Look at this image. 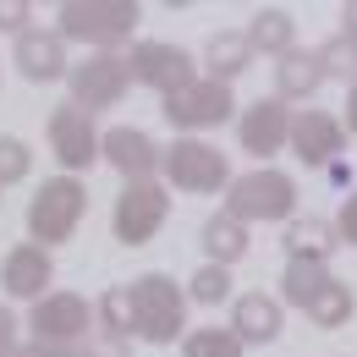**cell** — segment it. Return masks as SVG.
<instances>
[{
    "instance_id": "35",
    "label": "cell",
    "mask_w": 357,
    "mask_h": 357,
    "mask_svg": "<svg viewBox=\"0 0 357 357\" xmlns=\"http://www.w3.org/2000/svg\"><path fill=\"white\" fill-rule=\"evenodd\" d=\"M341 127H347V132L357 137V83L347 89V116H341Z\"/></svg>"
},
{
    "instance_id": "34",
    "label": "cell",
    "mask_w": 357,
    "mask_h": 357,
    "mask_svg": "<svg viewBox=\"0 0 357 357\" xmlns=\"http://www.w3.org/2000/svg\"><path fill=\"white\" fill-rule=\"evenodd\" d=\"M17 357H83L77 347H17Z\"/></svg>"
},
{
    "instance_id": "7",
    "label": "cell",
    "mask_w": 357,
    "mask_h": 357,
    "mask_svg": "<svg viewBox=\"0 0 357 357\" xmlns=\"http://www.w3.org/2000/svg\"><path fill=\"white\" fill-rule=\"evenodd\" d=\"M33 347H77L83 335H93V308L77 291H45L33 313H28Z\"/></svg>"
},
{
    "instance_id": "9",
    "label": "cell",
    "mask_w": 357,
    "mask_h": 357,
    "mask_svg": "<svg viewBox=\"0 0 357 357\" xmlns=\"http://www.w3.org/2000/svg\"><path fill=\"white\" fill-rule=\"evenodd\" d=\"M127 72H132V83L154 89L160 99H171V93H181L187 83H198L192 55H187L181 45H165V39H143V45H132V55H127Z\"/></svg>"
},
{
    "instance_id": "18",
    "label": "cell",
    "mask_w": 357,
    "mask_h": 357,
    "mask_svg": "<svg viewBox=\"0 0 357 357\" xmlns=\"http://www.w3.org/2000/svg\"><path fill=\"white\" fill-rule=\"evenodd\" d=\"M248 45H253V55H291L297 50V22H291V11H280V6H264V11H253L248 17Z\"/></svg>"
},
{
    "instance_id": "20",
    "label": "cell",
    "mask_w": 357,
    "mask_h": 357,
    "mask_svg": "<svg viewBox=\"0 0 357 357\" xmlns=\"http://www.w3.org/2000/svg\"><path fill=\"white\" fill-rule=\"evenodd\" d=\"M204 61H209V77H215V83H231V77H242V72L253 66V45H248L242 28H225V33H209Z\"/></svg>"
},
{
    "instance_id": "12",
    "label": "cell",
    "mask_w": 357,
    "mask_h": 357,
    "mask_svg": "<svg viewBox=\"0 0 357 357\" xmlns=\"http://www.w3.org/2000/svg\"><path fill=\"white\" fill-rule=\"evenodd\" d=\"M286 143L297 149L303 165L330 171V165L341 160V149H347V127H341L335 116H324V110H291V137H286Z\"/></svg>"
},
{
    "instance_id": "14",
    "label": "cell",
    "mask_w": 357,
    "mask_h": 357,
    "mask_svg": "<svg viewBox=\"0 0 357 357\" xmlns=\"http://www.w3.org/2000/svg\"><path fill=\"white\" fill-rule=\"evenodd\" d=\"M99 160H110L127 181H154V171H160V149L143 127H110L99 137Z\"/></svg>"
},
{
    "instance_id": "3",
    "label": "cell",
    "mask_w": 357,
    "mask_h": 357,
    "mask_svg": "<svg viewBox=\"0 0 357 357\" xmlns=\"http://www.w3.org/2000/svg\"><path fill=\"white\" fill-rule=\"evenodd\" d=\"M61 39H77L93 50H116L121 39H132L137 28V0H66L55 17Z\"/></svg>"
},
{
    "instance_id": "33",
    "label": "cell",
    "mask_w": 357,
    "mask_h": 357,
    "mask_svg": "<svg viewBox=\"0 0 357 357\" xmlns=\"http://www.w3.org/2000/svg\"><path fill=\"white\" fill-rule=\"evenodd\" d=\"M0 357H17V313L0 303Z\"/></svg>"
},
{
    "instance_id": "30",
    "label": "cell",
    "mask_w": 357,
    "mask_h": 357,
    "mask_svg": "<svg viewBox=\"0 0 357 357\" xmlns=\"http://www.w3.org/2000/svg\"><path fill=\"white\" fill-rule=\"evenodd\" d=\"M83 357H132V341L127 335H110V330H93Z\"/></svg>"
},
{
    "instance_id": "19",
    "label": "cell",
    "mask_w": 357,
    "mask_h": 357,
    "mask_svg": "<svg viewBox=\"0 0 357 357\" xmlns=\"http://www.w3.org/2000/svg\"><path fill=\"white\" fill-rule=\"evenodd\" d=\"M324 89V66H319V55L313 50H291V55H280V66H275V99H313V93Z\"/></svg>"
},
{
    "instance_id": "36",
    "label": "cell",
    "mask_w": 357,
    "mask_h": 357,
    "mask_svg": "<svg viewBox=\"0 0 357 357\" xmlns=\"http://www.w3.org/2000/svg\"><path fill=\"white\" fill-rule=\"evenodd\" d=\"M341 22H347L341 33H347V39H357V6H347V11H341Z\"/></svg>"
},
{
    "instance_id": "28",
    "label": "cell",
    "mask_w": 357,
    "mask_h": 357,
    "mask_svg": "<svg viewBox=\"0 0 357 357\" xmlns=\"http://www.w3.org/2000/svg\"><path fill=\"white\" fill-rule=\"evenodd\" d=\"M93 330H110V335H132V303H127V286H116V291H105L99 297V308H93Z\"/></svg>"
},
{
    "instance_id": "17",
    "label": "cell",
    "mask_w": 357,
    "mask_h": 357,
    "mask_svg": "<svg viewBox=\"0 0 357 357\" xmlns=\"http://www.w3.org/2000/svg\"><path fill=\"white\" fill-rule=\"evenodd\" d=\"M280 324H286V308H280V297H264V291H248V297H236V308H231V335H236L242 347L280 341Z\"/></svg>"
},
{
    "instance_id": "15",
    "label": "cell",
    "mask_w": 357,
    "mask_h": 357,
    "mask_svg": "<svg viewBox=\"0 0 357 357\" xmlns=\"http://www.w3.org/2000/svg\"><path fill=\"white\" fill-rule=\"evenodd\" d=\"M50 280H55V259H50L39 242H17V248L6 253V264H0L6 297H22V303H39Z\"/></svg>"
},
{
    "instance_id": "13",
    "label": "cell",
    "mask_w": 357,
    "mask_h": 357,
    "mask_svg": "<svg viewBox=\"0 0 357 357\" xmlns=\"http://www.w3.org/2000/svg\"><path fill=\"white\" fill-rule=\"evenodd\" d=\"M236 137H242V149L259 154V160L280 154L286 137H291V110H286V99H259V105H248L242 121H236Z\"/></svg>"
},
{
    "instance_id": "21",
    "label": "cell",
    "mask_w": 357,
    "mask_h": 357,
    "mask_svg": "<svg viewBox=\"0 0 357 357\" xmlns=\"http://www.w3.org/2000/svg\"><path fill=\"white\" fill-rule=\"evenodd\" d=\"M286 253L303 259V264H330L335 253V225L308 215V220H286Z\"/></svg>"
},
{
    "instance_id": "27",
    "label": "cell",
    "mask_w": 357,
    "mask_h": 357,
    "mask_svg": "<svg viewBox=\"0 0 357 357\" xmlns=\"http://www.w3.org/2000/svg\"><path fill=\"white\" fill-rule=\"evenodd\" d=\"M225 297H231V269H220V264H204L192 280H187V303L215 308V303H225Z\"/></svg>"
},
{
    "instance_id": "16",
    "label": "cell",
    "mask_w": 357,
    "mask_h": 357,
    "mask_svg": "<svg viewBox=\"0 0 357 357\" xmlns=\"http://www.w3.org/2000/svg\"><path fill=\"white\" fill-rule=\"evenodd\" d=\"M17 72H22L28 83H61V77L72 72L66 39L50 33V28H28V33L17 39Z\"/></svg>"
},
{
    "instance_id": "24",
    "label": "cell",
    "mask_w": 357,
    "mask_h": 357,
    "mask_svg": "<svg viewBox=\"0 0 357 357\" xmlns=\"http://www.w3.org/2000/svg\"><path fill=\"white\" fill-rule=\"evenodd\" d=\"M303 313H308L319 330H341V324H352L357 297H352V286H347V280H330V286H324V291H319Z\"/></svg>"
},
{
    "instance_id": "10",
    "label": "cell",
    "mask_w": 357,
    "mask_h": 357,
    "mask_svg": "<svg viewBox=\"0 0 357 357\" xmlns=\"http://www.w3.org/2000/svg\"><path fill=\"white\" fill-rule=\"evenodd\" d=\"M160 110H165V121L176 132H204V127H220V121L236 116V99H231V83L198 77V83H187L181 93H171Z\"/></svg>"
},
{
    "instance_id": "8",
    "label": "cell",
    "mask_w": 357,
    "mask_h": 357,
    "mask_svg": "<svg viewBox=\"0 0 357 357\" xmlns=\"http://www.w3.org/2000/svg\"><path fill=\"white\" fill-rule=\"evenodd\" d=\"M165 215H171V198H165V187H160V181H127V187H121V198H116V209H110L116 242H127V248L154 242V236H160V225H165Z\"/></svg>"
},
{
    "instance_id": "6",
    "label": "cell",
    "mask_w": 357,
    "mask_h": 357,
    "mask_svg": "<svg viewBox=\"0 0 357 357\" xmlns=\"http://www.w3.org/2000/svg\"><path fill=\"white\" fill-rule=\"evenodd\" d=\"M160 171L181 192H220V187H231L225 154L215 143H204V137H176L171 149H160Z\"/></svg>"
},
{
    "instance_id": "31",
    "label": "cell",
    "mask_w": 357,
    "mask_h": 357,
    "mask_svg": "<svg viewBox=\"0 0 357 357\" xmlns=\"http://www.w3.org/2000/svg\"><path fill=\"white\" fill-rule=\"evenodd\" d=\"M28 22H33V6L28 0H0V33H28Z\"/></svg>"
},
{
    "instance_id": "11",
    "label": "cell",
    "mask_w": 357,
    "mask_h": 357,
    "mask_svg": "<svg viewBox=\"0 0 357 357\" xmlns=\"http://www.w3.org/2000/svg\"><path fill=\"white\" fill-rule=\"evenodd\" d=\"M50 154L61 160V171H66V176L93 171V160H99V132H93V116H83L72 99L50 110Z\"/></svg>"
},
{
    "instance_id": "2",
    "label": "cell",
    "mask_w": 357,
    "mask_h": 357,
    "mask_svg": "<svg viewBox=\"0 0 357 357\" xmlns=\"http://www.w3.org/2000/svg\"><path fill=\"white\" fill-rule=\"evenodd\" d=\"M225 215L242 220V225L291 220L297 215V181L286 176V171H275V165H259L248 176H231V187H225Z\"/></svg>"
},
{
    "instance_id": "26",
    "label": "cell",
    "mask_w": 357,
    "mask_h": 357,
    "mask_svg": "<svg viewBox=\"0 0 357 357\" xmlns=\"http://www.w3.org/2000/svg\"><path fill=\"white\" fill-rule=\"evenodd\" d=\"M313 55H319V66H324V77H347V89L357 83V39H347V33H335L330 45H319Z\"/></svg>"
},
{
    "instance_id": "29",
    "label": "cell",
    "mask_w": 357,
    "mask_h": 357,
    "mask_svg": "<svg viewBox=\"0 0 357 357\" xmlns=\"http://www.w3.org/2000/svg\"><path fill=\"white\" fill-rule=\"evenodd\" d=\"M28 171H33V154H28V143H22V137H0V187L22 181Z\"/></svg>"
},
{
    "instance_id": "23",
    "label": "cell",
    "mask_w": 357,
    "mask_h": 357,
    "mask_svg": "<svg viewBox=\"0 0 357 357\" xmlns=\"http://www.w3.org/2000/svg\"><path fill=\"white\" fill-rule=\"evenodd\" d=\"M335 275L330 264H303V259H286V275H280V303H291V308H308L313 297L330 286Z\"/></svg>"
},
{
    "instance_id": "4",
    "label": "cell",
    "mask_w": 357,
    "mask_h": 357,
    "mask_svg": "<svg viewBox=\"0 0 357 357\" xmlns=\"http://www.w3.org/2000/svg\"><path fill=\"white\" fill-rule=\"evenodd\" d=\"M83 215H89V187L77 176H55L28 204V236L50 253L55 242H72V231L83 225Z\"/></svg>"
},
{
    "instance_id": "22",
    "label": "cell",
    "mask_w": 357,
    "mask_h": 357,
    "mask_svg": "<svg viewBox=\"0 0 357 357\" xmlns=\"http://www.w3.org/2000/svg\"><path fill=\"white\" fill-rule=\"evenodd\" d=\"M204 253H209V264H220V269H231L242 253H248V225L242 220H231V215H209L204 220Z\"/></svg>"
},
{
    "instance_id": "32",
    "label": "cell",
    "mask_w": 357,
    "mask_h": 357,
    "mask_svg": "<svg viewBox=\"0 0 357 357\" xmlns=\"http://www.w3.org/2000/svg\"><path fill=\"white\" fill-rule=\"evenodd\" d=\"M335 242H347V248H357V187L341 198V215H335Z\"/></svg>"
},
{
    "instance_id": "5",
    "label": "cell",
    "mask_w": 357,
    "mask_h": 357,
    "mask_svg": "<svg viewBox=\"0 0 357 357\" xmlns=\"http://www.w3.org/2000/svg\"><path fill=\"white\" fill-rule=\"evenodd\" d=\"M66 89H72V105H77L83 116L121 105V99H127V89H132L127 55H116V50H89V55L66 72Z\"/></svg>"
},
{
    "instance_id": "1",
    "label": "cell",
    "mask_w": 357,
    "mask_h": 357,
    "mask_svg": "<svg viewBox=\"0 0 357 357\" xmlns=\"http://www.w3.org/2000/svg\"><path fill=\"white\" fill-rule=\"evenodd\" d=\"M127 303H132V335L149 347H171L176 335H187V291H181L171 275L149 269L127 286Z\"/></svg>"
},
{
    "instance_id": "25",
    "label": "cell",
    "mask_w": 357,
    "mask_h": 357,
    "mask_svg": "<svg viewBox=\"0 0 357 357\" xmlns=\"http://www.w3.org/2000/svg\"><path fill=\"white\" fill-rule=\"evenodd\" d=\"M181 357H242V341L231 335V324H204V330H187L181 335Z\"/></svg>"
}]
</instances>
